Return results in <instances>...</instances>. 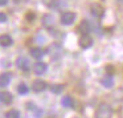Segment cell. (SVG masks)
Instances as JSON below:
<instances>
[{
	"instance_id": "8fae6325",
	"label": "cell",
	"mask_w": 123,
	"mask_h": 118,
	"mask_svg": "<svg viewBox=\"0 0 123 118\" xmlns=\"http://www.w3.org/2000/svg\"><path fill=\"white\" fill-rule=\"evenodd\" d=\"M13 44V39L9 35H0V46H11Z\"/></svg>"
},
{
	"instance_id": "52a82bcc",
	"label": "cell",
	"mask_w": 123,
	"mask_h": 118,
	"mask_svg": "<svg viewBox=\"0 0 123 118\" xmlns=\"http://www.w3.org/2000/svg\"><path fill=\"white\" fill-rule=\"evenodd\" d=\"M46 70H48V65H46L45 62H43V61H37L35 64V66H33V72H35L37 76L45 74Z\"/></svg>"
},
{
	"instance_id": "3957f363",
	"label": "cell",
	"mask_w": 123,
	"mask_h": 118,
	"mask_svg": "<svg viewBox=\"0 0 123 118\" xmlns=\"http://www.w3.org/2000/svg\"><path fill=\"white\" fill-rule=\"evenodd\" d=\"M75 17L77 15L72 11H65L64 13L61 15V24L64 25H72L73 23L75 21Z\"/></svg>"
},
{
	"instance_id": "9a60e30c",
	"label": "cell",
	"mask_w": 123,
	"mask_h": 118,
	"mask_svg": "<svg viewBox=\"0 0 123 118\" xmlns=\"http://www.w3.org/2000/svg\"><path fill=\"white\" fill-rule=\"evenodd\" d=\"M78 32H82V33H87L89 31H90V23L87 21V20H82V21L80 23V25H78Z\"/></svg>"
},
{
	"instance_id": "e0dca14e",
	"label": "cell",
	"mask_w": 123,
	"mask_h": 118,
	"mask_svg": "<svg viewBox=\"0 0 123 118\" xmlns=\"http://www.w3.org/2000/svg\"><path fill=\"white\" fill-rule=\"evenodd\" d=\"M62 90H64V85L62 84H54V85L50 86V92L54 94H61Z\"/></svg>"
},
{
	"instance_id": "ba28073f",
	"label": "cell",
	"mask_w": 123,
	"mask_h": 118,
	"mask_svg": "<svg viewBox=\"0 0 123 118\" xmlns=\"http://www.w3.org/2000/svg\"><path fill=\"white\" fill-rule=\"evenodd\" d=\"M43 25L46 28H52L54 25V16L50 13H46L43 16Z\"/></svg>"
},
{
	"instance_id": "5b68a950",
	"label": "cell",
	"mask_w": 123,
	"mask_h": 118,
	"mask_svg": "<svg viewBox=\"0 0 123 118\" xmlns=\"http://www.w3.org/2000/svg\"><path fill=\"white\" fill-rule=\"evenodd\" d=\"M16 66L19 68L20 70L27 72V70H29V68H31V62H29V60H28L27 57L20 56V57L16 59Z\"/></svg>"
},
{
	"instance_id": "44dd1931",
	"label": "cell",
	"mask_w": 123,
	"mask_h": 118,
	"mask_svg": "<svg viewBox=\"0 0 123 118\" xmlns=\"http://www.w3.org/2000/svg\"><path fill=\"white\" fill-rule=\"evenodd\" d=\"M27 19L33 20V19H35V13H28V15H27Z\"/></svg>"
},
{
	"instance_id": "8992f818",
	"label": "cell",
	"mask_w": 123,
	"mask_h": 118,
	"mask_svg": "<svg viewBox=\"0 0 123 118\" xmlns=\"http://www.w3.org/2000/svg\"><path fill=\"white\" fill-rule=\"evenodd\" d=\"M46 88H48V84L44 80H35L32 84V90L36 92V93H41V92H44Z\"/></svg>"
},
{
	"instance_id": "d6986e66",
	"label": "cell",
	"mask_w": 123,
	"mask_h": 118,
	"mask_svg": "<svg viewBox=\"0 0 123 118\" xmlns=\"http://www.w3.org/2000/svg\"><path fill=\"white\" fill-rule=\"evenodd\" d=\"M17 92H19L20 94H27L28 92H29V88H28V85H25L24 82H21L17 86Z\"/></svg>"
},
{
	"instance_id": "2e32d148",
	"label": "cell",
	"mask_w": 123,
	"mask_h": 118,
	"mask_svg": "<svg viewBox=\"0 0 123 118\" xmlns=\"http://www.w3.org/2000/svg\"><path fill=\"white\" fill-rule=\"evenodd\" d=\"M61 105L64 107H72L73 106V99L70 96H64L61 99Z\"/></svg>"
},
{
	"instance_id": "ac0fdd59",
	"label": "cell",
	"mask_w": 123,
	"mask_h": 118,
	"mask_svg": "<svg viewBox=\"0 0 123 118\" xmlns=\"http://www.w3.org/2000/svg\"><path fill=\"white\" fill-rule=\"evenodd\" d=\"M20 111L17 109H11L6 113V118H20Z\"/></svg>"
},
{
	"instance_id": "7402d4cb",
	"label": "cell",
	"mask_w": 123,
	"mask_h": 118,
	"mask_svg": "<svg viewBox=\"0 0 123 118\" xmlns=\"http://www.w3.org/2000/svg\"><path fill=\"white\" fill-rule=\"evenodd\" d=\"M8 3V0H0V6H6Z\"/></svg>"
},
{
	"instance_id": "5bb4252c",
	"label": "cell",
	"mask_w": 123,
	"mask_h": 118,
	"mask_svg": "<svg viewBox=\"0 0 123 118\" xmlns=\"http://www.w3.org/2000/svg\"><path fill=\"white\" fill-rule=\"evenodd\" d=\"M9 82H11V74H9V73H3V74H0V86H1V88L8 86Z\"/></svg>"
},
{
	"instance_id": "277c9868",
	"label": "cell",
	"mask_w": 123,
	"mask_h": 118,
	"mask_svg": "<svg viewBox=\"0 0 123 118\" xmlns=\"http://www.w3.org/2000/svg\"><path fill=\"white\" fill-rule=\"evenodd\" d=\"M78 43H80V46H81V48L87 49V48H90V46L93 45V37H91L90 35H87V33H83V35L80 37Z\"/></svg>"
},
{
	"instance_id": "4fadbf2b",
	"label": "cell",
	"mask_w": 123,
	"mask_h": 118,
	"mask_svg": "<svg viewBox=\"0 0 123 118\" xmlns=\"http://www.w3.org/2000/svg\"><path fill=\"white\" fill-rule=\"evenodd\" d=\"M29 53H31V56H32V57H35V59L40 60V59H43V57H44V54H45V51H44V49H41V48H32Z\"/></svg>"
},
{
	"instance_id": "6da1fadb",
	"label": "cell",
	"mask_w": 123,
	"mask_h": 118,
	"mask_svg": "<svg viewBox=\"0 0 123 118\" xmlns=\"http://www.w3.org/2000/svg\"><path fill=\"white\" fill-rule=\"evenodd\" d=\"M95 118H112V109L109 104H101L95 110Z\"/></svg>"
},
{
	"instance_id": "ffe728a7",
	"label": "cell",
	"mask_w": 123,
	"mask_h": 118,
	"mask_svg": "<svg viewBox=\"0 0 123 118\" xmlns=\"http://www.w3.org/2000/svg\"><path fill=\"white\" fill-rule=\"evenodd\" d=\"M7 15L4 13V12H0V24H3V23H6L7 21Z\"/></svg>"
},
{
	"instance_id": "9c48e42d",
	"label": "cell",
	"mask_w": 123,
	"mask_h": 118,
	"mask_svg": "<svg viewBox=\"0 0 123 118\" xmlns=\"http://www.w3.org/2000/svg\"><path fill=\"white\" fill-rule=\"evenodd\" d=\"M101 84H102V86L110 89V88H112V85H114V78H112L111 74H106L105 77H102Z\"/></svg>"
},
{
	"instance_id": "603a6c76",
	"label": "cell",
	"mask_w": 123,
	"mask_h": 118,
	"mask_svg": "<svg viewBox=\"0 0 123 118\" xmlns=\"http://www.w3.org/2000/svg\"><path fill=\"white\" fill-rule=\"evenodd\" d=\"M118 1H122V0H118Z\"/></svg>"
},
{
	"instance_id": "30bf717a",
	"label": "cell",
	"mask_w": 123,
	"mask_h": 118,
	"mask_svg": "<svg viewBox=\"0 0 123 118\" xmlns=\"http://www.w3.org/2000/svg\"><path fill=\"white\" fill-rule=\"evenodd\" d=\"M0 102L9 105L13 102V97H12V94L9 92H3V93H0Z\"/></svg>"
},
{
	"instance_id": "7c38bea8",
	"label": "cell",
	"mask_w": 123,
	"mask_h": 118,
	"mask_svg": "<svg viewBox=\"0 0 123 118\" xmlns=\"http://www.w3.org/2000/svg\"><path fill=\"white\" fill-rule=\"evenodd\" d=\"M90 9H91V15H93L94 17H101L102 15H103V8H102V6H99V4H93Z\"/></svg>"
},
{
	"instance_id": "7a4b0ae2",
	"label": "cell",
	"mask_w": 123,
	"mask_h": 118,
	"mask_svg": "<svg viewBox=\"0 0 123 118\" xmlns=\"http://www.w3.org/2000/svg\"><path fill=\"white\" fill-rule=\"evenodd\" d=\"M46 52H48L49 56H50L53 60H58L60 57L62 56V46L60 45L58 43H53L52 45L48 46Z\"/></svg>"
}]
</instances>
